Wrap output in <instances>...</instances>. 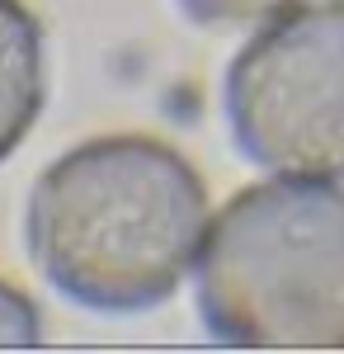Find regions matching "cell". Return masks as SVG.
<instances>
[{"label": "cell", "mask_w": 344, "mask_h": 354, "mask_svg": "<svg viewBox=\"0 0 344 354\" xmlns=\"http://www.w3.org/2000/svg\"><path fill=\"white\" fill-rule=\"evenodd\" d=\"M208 189L170 142L90 137L28 189L24 241L57 293L90 312H151L198 265Z\"/></svg>", "instance_id": "obj_1"}, {"label": "cell", "mask_w": 344, "mask_h": 354, "mask_svg": "<svg viewBox=\"0 0 344 354\" xmlns=\"http://www.w3.org/2000/svg\"><path fill=\"white\" fill-rule=\"evenodd\" d=\"M198 317L231 350H344V189L278 175L240 189L198 245Z\"/></svg>", "instance_id": "obj_2"}, {"label": "cell", "mask_w": 344, "mask_h": 354, "mask_svg": "<svg viewBox=\"0 0 344 354\" xmlns=\"http://www.w3.org/2000/svg\"><path fill=\"white\" fill-rule=\"evenodd\" d=\"M227 128L269 175L344 180V0H302L231 57Z\"/></svg>", "instance_id": "obj_3"}, {"label": "cell", "mask_w": 344, "mask_h": 354, "mask_svg": "<svg viewBox=\"0 0 344 354\" xmlns=\"http://www.w3.org/2000/svg\"><path fill=\"white\" fill-rule=\"evenodd\" d=\"M48 100V43L24 0H0V161L15 156Z\"/></svg>", "instance_id": "obj_4"}, {"label": "cell", "mask_w": 344, "mask_h": 354, "mask_svg": "<svg viewBox=\"0 0 344 354\" xmlns=\"http://www.w3.org/2000/svg\"><path fill=\"white\" fill-rule=\"evenodd\" d=\"M302 0H180L193 24H208V28H245V24H265L274 15H283Z\"/></svg>", "instance_id": "obj_5"}, {"label": "cell", "mask_w": 344, "mask_h": 354, "mask_svg": "<svg viewBox=\"0 0 344 354\" xmlns=\"http://www.w3.org/2000/svg\"><path fill=\"white\" fill-rule=\"evenodd\" d=\"M43 340V317L38 302L10 279H0V350H28Z\"/></svg>", "instance_id": "obj_6"}]
</instances>
